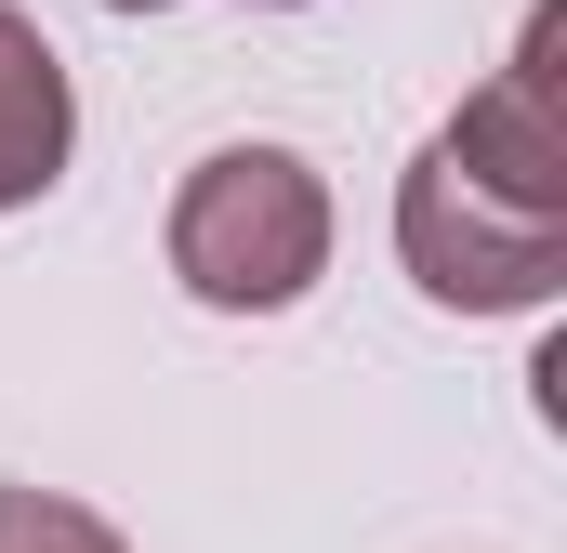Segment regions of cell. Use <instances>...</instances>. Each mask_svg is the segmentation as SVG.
<instances>
[{"label": "cell", "mask_w": 567, "mask_h": 553, "mask_svg": "<svg viewBox=\"0 0 567 553\" xmlns=\"http://www.w3.org/2000/svg\"><path fill=\"white\" fill-rule=\"evenodd\" d=\"M330 264V185L290 158V145H225L185 171L172 198V276L225 316H278L303 303Z\"/></svg>", "instance_id": "cell-1"}, {"label": "cell", "mask_w": 567, "mask_h": 553, "mask_svg": "<svg viewBox=\"0 0 567 553\" xmlns=\"http://www.w3.org/2000/svg\"><path fill=\"white\" fill-rule=\"evenodd\" d=\"M396 251L423 276L435 303H462V316H515V303H555L567 276V225H515L502 198H475L449 158H410V185H396Z\"/></svg>", "instance_id": "cell-2"}, {"label": "cell", "mask_w": 567, "mask_h": 553, "mask_svg": "<svg viewBox=\"0 0 567 553\" xmlns=\"http://www.w3.org/2000/svg\"><path fill=\"white\" fill-rule=\"evenodd\" d=\"M435 158H449L475 198H502L515 225H567V0L528 13L515 66L435 133Z\"/></svg>", "instance_id": "cell-3"}, {"label": "cell", "mask_w": 567, "mask_h": 553, "mask_svg": "<svg viewBox=\"0 0 567 553\" xmlns=\"http://www.w3.org/2000/svg\"><path fill=\"white\" fill-rule=\"evenodd\" d=\"M66 145H80V106H66V66H53V40L0 0V211H27V198H53V171H66Z\"/></svg>", "instance_id": "cell-4"}, {"label": "cell", "mask_w": 567, "mask_h": 553, "mask_svg": "<svg viewBox=\"0 0 567 553\" xmlns=\"http://www.w3.org/2000/svg\"><path fill=\"white\" fill-rule=\"evenodd\" d=\"M0 553H133L106 514L53 501V488H0Z\"/></svg>", "instance_id": "cell-5"}, {"label": "cell", "mask_w": 567, "mask_h": 553, "mask_svg": "<svg viewBox=\"0 0 567 553\" xmlns=\"http://www.w3.org/2000/svg\"><path fill=\"white\" fill-rule=\"evenodd\" d=\"M106 13H158V0H106Z\"/></svg>", "instance_id": "cell-6"}, {"label": "cell", "mask_w": 567, "mask_h": 553, "mask_svg": "<svg viewBox=\"0 0 567 553\" xmlns=\"http://www.w3.org/2000/svg\"><path fill=\"white\" fill-rule=\"evenodd\" d=\"M278 13H290V0H278Z\"/></svg>", "instance_id": "cell-7"}]
</instances>
